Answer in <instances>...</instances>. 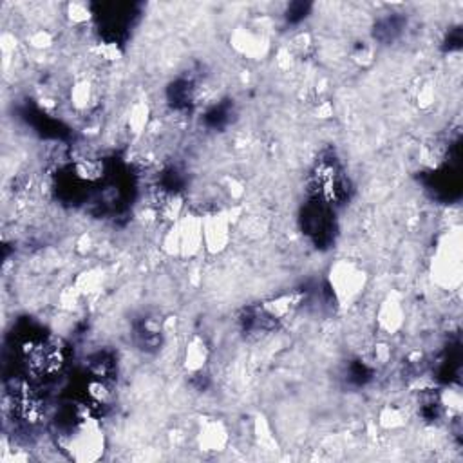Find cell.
<instances>
[{
    "label": "cell",
    "instance_id": "obj_1",
    "mask_svg": "<svg viewBox=\"0 0 463 463\" xmlns=\"http://www.w3.org/2000/svg\"><path fill=\"white\" fill-rule=\"evenodd\" d=\"M329 284H332V292L335 299L342 306H346L360 295L364 284H366V276H364L362 268L356 266L352 261H339L332 268Z\"/></svg>",
    "mask_w": 463,
    "mask_h": 463
},
{
    "label": "cell",
    "instance_id": "obj_2",
    "mask_svg": "<svg viewBox=\"0 0 463 463\" xmlns=\"http://www.w3.org/2000/svg\"><path fill=\"white\" fill-rule=\"evenodd\" d=\"M203 246L210 254L223 252L232 237V217L227 212H216L201 219Z\"/></svg>",
    "mask_w": 463,
    "mask_h": 463
},
{
    "label": "cell",
    "instance_id": "obj_3",
    "mask_svg": "<svg viewBox=\"0 0 463 463\" xmlns=\"http://www.w3.org/2000/svg\"><path fill=\"white\" fill-rule=\"evenodd\" d=\"M459 273H462V241L458 234H452L440 248L436 257V276L440 277V280L452 286L459 283Z\"/></svg>",
    "mask_w": 463,
    "mask_h": 463
},
{
    "label": "cell",
    "instance_id": "obj_4",
    "mask_svg": "<svg viewBox=\"0 0 463 463\" xmlns=\"http://www.w3.org/2000/svg\"><path fill=\"white\" fill-rule=\"evenodd\" d=\"M378 322L388 333H395L403 324L402 304L396 299H393V297L383 300L378 312Z\"/></svg>",
    "mask_w": 463,
    "mask_h": 463
},
{
    "label": "cell",
    "instance_id": "obj_5",
    "mask_svg": "<svg viewBox=\"0 0 463 463\" xmlns=\"http://www.w3.org/2000/svg\"><path fill=\"white\" fill-rule=\"evenodd\" d=\"M208 360V347L201 339L190 340L185 353V366L190 373H200Z\"/></svg>",
    "mask_w": 463,
    "mask_h": 463
},
{
    "label": "cell",
    "instance_id": "obj_6",
    "mask_svg": "<svg viewBox=\"0 0 463 463\" xmlns=\"http://www.w3.org/2000/svg\"><path fill=\"white\" fill-rule=\"evenodd\" d=\"M234 45L237 48V51L246 56H256L263 53V38L252 31H243V29L237 31L234 36Z\"/></svg>",
    "mask_w": 463,
    "mask_h": 463
},
{
    "label": "cell",
    "instance_id": "obj_7",
    "mask_svg": "<svg viewBox=\"0 0 463 463\" xmlns=\"http://www.w3.org/2000/svg\"><path fill=\"white\" fill-rule=\"evenodd\" d=\"M91 98H92V89H91V85H89L87 80L78 82V84L72 87L71 100H72V105H75L76 109H87Z\"/></svg>",
    "mask_w": 463,
    "mask_h": 463
},
{
    "label": "cell",
    "instance_id": "obj_8",
    "mask_svg": "<svg viewBox=\"0 0 463 463\" xmlns=\"http://www.w3.org/2000/svg\"><path fill=\"white\" fill-rule=\"evenodd\" d=\"M91 6L85 4V2H72V4L67 6V18L72 24H85V22L91 21Z\"/></svg>",
    "mask_w": 463,
    "mask_h": 463
},
{
    "label": "cell",
    "instance_id": "obj_9",
    "mask_svg": "<svg viewBox=\"0 0 463 463\" xmlns=\"http://www.w3.org/2000/svg\"><path fill=\"white\" fill-rule=\"evenodd\" d=\"M380 423L388 429L402 427L403 423H405V415L398 408H386L380 413Z\"/></svg>",
    "mask_w": 463,
    "mask_h": 463
}]
</instances>
